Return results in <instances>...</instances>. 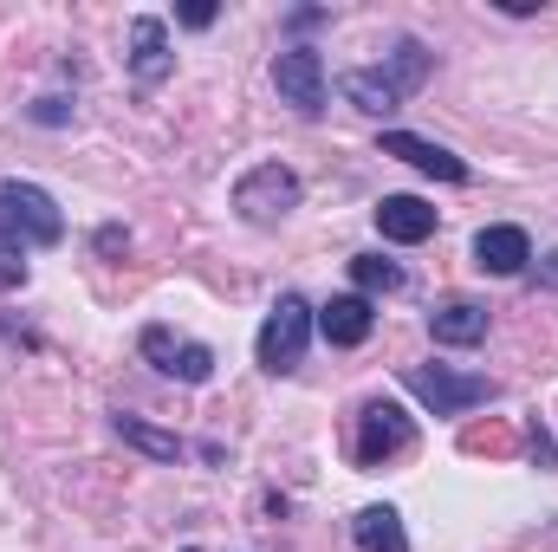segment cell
<instances>
[{"label": "cell", "mask_w": 558, "mask_h": 552, "mask_svg": "<svg viewBox=\"0 0 558 552\" xmlns=\"http://www.w3.org/2000/svg\"><path fill=\"white\" fill-rule=\"evenodd\" d=\"M410 448H416V422H410L403 404H390V397L364 404V416H357V461L364 468H384V461H397Z\"/></svg>", "instance_id": "cell-5"}, {"label": "cell", "mask_w": 558, "mask_h": 552, "mask_svg": "<svg viewBox=\"0 0 558 552\" xmlns=\"http://www.w3.org/2000/svg\"><path fill=\"white\" fill-rule=\"evenodd\" d=\"M0 241H13L20 254H26V248H59V241H65L59 202H52L39 182L0 176Z\"/></svg>", "instance_id": "cell-1"}, {"label": "cell", "mask_w": 558, "mask_h": 552, "mask_svg": "<svg viewBox=\"0 0 558 552\" xmlns=\"http://www.w3.org/2000/svg\"><path fill=\"white\" fill-rule=\"evenodd\" d=\"M384 72H390V85H397V92L410 98L422 79L435 72V52H428L422 39H397V46H390V65H384Z\"/></svg>", "instance_id": "cell-17"}, {"label": "cell", "mask_w": 558, "mask_h": 552, "mask_svg": "<svg viewBox=\"0 0 558 552\" xmlns=\"http://www.w3.org/2000/svg\"><path fill=\"white\" fill-rule=\"evenodd\" d=\"M299 208V176L286 169V163H254L241 182H234V215L247 221V228H274Z\"/></svg>", "instance_id": "cell-4"}, {"label": "cell", "mask_w": 558, "mask_h": 552, "mask_svg": "<svg viewBox=\"0 0 558 552\" xmlns=\"http://www.w3.org/2000/svg\"><path fill=\"white\" fill-rule=\"evenodd\" d=\"M371 325H377V305H371L364 292H338V299H325V305H318V332H325V345H338V351L364 345V338H371Z\"/></svg>", "instance_id": "cell-11"}, {"label": "cell", "mask_w": 558, "mask_h": 552, "mask_svg": "<svg viewBox=\"0 0 558 552\" xmlns=\"http://www.w3.org/2000/svg\"><path fill=\"white\" fill-rule=\"evenodd\" d=\"M539 286H558V248L546 254V261H539Z\"/></svg>", "instance_id": "cell-22"}, {"label": "cell", "mask_w": 558, "mask_h": 552, "mask_svg": "<svg viewBox=\"0 0 558 552\" xmlns=\"http://www.w3.org/2000/svg\"><path fill=\"white\" fill-rule=\"evenodd\" d=\"M274 92H279V105H292L299 118H318L325 111V59H318V46H286L279 52Z\"/></svg>", "instance_id": "cell-7"}, {"label": "cell", "mask_w": 558, "mask_h": 552, "mask_svg": "<svg viewBox=\"0 0 558 552\" xmlns=\"http://www.w3.org/2000/svg\"><path fill=\"white\" fill-rule=\"evenodd\" d=\"M384 156L410 163V169H422V176H435V182H468V163H461L454 149H441V143L416 137V131H384Z\"/></svg>", "instance_id": "cell-10"}, {"label": "cell", "mask_w": 558, "mask_h": 552, "mask_svg": "<svg viewBox=\"0 0 558 552\" xmlns=\"http://www.w3.org/2000/svg\"><path fill=\"white\" fill-rule=\"evenodd\" d=\"M175 72V52H169V26L156 13H137L131 20V79L137 85H162Z\"/></svg>", "instance_id": "cell-9"}, {"label": "cell", "mask_w": 558, "mask_h": 552, "mask_svg": "<svg viewBox=\"0 0 558 552\" xmlns=\"http://www.w3.org/2000/svg\"><path fill=\"white\" fill-rule=\"evenodd\" d=\"M137 351L162 371V377H175V384H208V377H215V351H208L202 338H175L169 325H143Z\"/></svg>", "instance_id": "cell-6"}, {"label": "cell", "mask_w": 558, "mask_h": 552, "mask_svg": "<svg viewBox=\"0 0 558 552\" xmlns=\"http://www.w3.org/2000/svg\"><path fill=\"white\" fill-rule=\"evenodd\" d=\"M189 552H195V547H189Z\"/></svg>", "instance_id": "cell-23"}, {"label": "cell", "mask_w": 558, "mask_h": 552, "mask_svg": "<svg viewBox=\"0 0 558 552\" xmlns=\"http://www.w3.org/2000/svg\"><path fill=\"white\" fill-rule=\"evenodd\" d=\"M351 533H357V552H410V533H403L397 507H364L351 520Z\"/></svg>", "instance_id": "cell-15"}, {"label": "cell", "mask_w": 558, "mask_h": 552, "mask_svg": "<svg viewBox=\"0 0 558 552\" xmlns=\"http://www.w3.org/2000/svg\"><path fill=\"white\" fill-rule=\"evenodd\" d=\"M65 118H72L65 98H39V105H33V124H65Z\"/></svg>", "instance_id": "cell-20"}, {"label": "cell", "mask_w": 558, "mask_h": 552, "mask_svg": "<svg viewBox=\"0 0 558 552\" xmlns=\"http://www.w3.org/2000/svg\"><path fill=\"white\" fill-rule=\"evenodd\" d=\"M377 235L397 241V248H416V241L435 235V208L422 195H384L377 202Z\"/></svg>", "instance_id": "cell-13"}, {"label": "cell", "mask_w": 558, "mask_h": 552, "mask_svg": "<svg viewBox=\"0 0 558 552\" xmlns=\"http://www.w3.org/2000/svg\"><path fill=\"white\" fill-rule=\"evenodd\" d=\"M351 279H357V292H364V299H377V292H403V267H397V261H384V254H357V261H351Z\"/></svg>", "instance_id": "cell-18"}, {"label": "cell", "mask_w": 558, "mask_h": 552, "mask_svg": "<svg viewBox=\"0 0 558 552\" xmlns=\"http://www.w3.org/2000/svg\"><path fill=\"white\" fill-rule=\"evenodd\" d=\"M26 279V261H20V248L13 241H0V286H20Z\"/></svg>", "instance_id": "cell-19"}, {"label": "cell", "mask_w": 558, "mask_h": 552, "mask_svg": "<svg viewBox=\"0 0 558 552\" xmlns=\"http://www.w3.org/2000/svg\"><path fill=\"white\" fill-rule=\"evenodd\" d=\"M403 391L428 416H461V410H474V404L500 397L494 377H468V371H448V364H403Z\"/></svg>", "instance_id": "cell-3"}, {"label": "cell", "mask_w": 558, "mask_h": 552, "mask_svg": "<svg viewBox=\"0 0 558 552\" xmlns=\"http://www.w3.org/2000/svg\"><path fill=\"white\" fill-rule=\"evenodd\" d=\"M182 26H215V7H208V0H195V7H182Z\"/></svg>", "instance_id": "cell-21"}, {"label": "cell", "mask_w": 558, "mask_h": 552, "mask_svg": "<svg viewBox=\"0 0 558 552\" xmlns=\"http://www.w3.org/2000/svg\"><path fill=\"white\" fill-rule=\"evenodd\" d=\"M111 429H118V442L124 448H137V455H149V461H182L189 448H182V435L175 429H156V422H143V416H111Z\"/></svg>", "instance_id": "cell-14"}, {"label": "cell", "mask_w": 558, "mask_h": 552, "mask_svg": "<svg viewBox=\"0 0 558 552\" xmlns=\"http://www.w3.org/2000/svg\"><path fill=\"white\" fill-rule=\"evenodd\" d=\"M338 92H344L357 111H371V118H390V111L403 105V92L390 85V72H344V79H338Z\"/></svg>", "instance_id": "cell-16"}, {"label": "cell", "mask_w": 558, "mask_h": 552, "mask_svg": "<svg viewBox=\"0 0 558 552\" xmlns=\"http://www.w3.org/2000/svg\"><path fill=\"white\" fill-rule=\"evenodd\" d=\"M312 305L299 299V292H279L274 312H267V325H260V345H254V358H260V371L267 377H292L299 364H305V345H312Z\"/></svg>", "instance_id": "cell-2"}, {"label": "cell", "mask_w": 558, "mask_h": 552, "mask_svg": "<svg viewBox=\"0 0 558 552\" xmlns=\"http://www.w3.org/2000/svg\"><path fill=\"white\" fill-rule=\"evenodd\" d=\"M428 338H435V345H454V351L481 345V338H487V305H481V299H441V305L428 312Z\"/></svg>", "instance_id": "cell-12"}, {"label": "cell", "mask_w": 558, "mask_h": 552, "mask_svg": "<svg viewBox=\"0 0 558 552\" xmlns=\"http://www.w3.org/2000/svg\"><path fill=\"white\" fill-rule=\"evenodd\" d=\"M526 261H533V241H526V228H513V221H494V228H481L474 235V267L494 279H513L526 274Z\"/></svg>", "instance_id": "cell-8"}]
</instances>
